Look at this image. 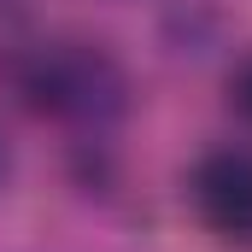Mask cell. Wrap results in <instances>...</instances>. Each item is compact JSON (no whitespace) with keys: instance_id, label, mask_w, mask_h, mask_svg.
I'll list each match as a JSON object with an SVG mask.
<instances>
[{"instance_id":"6da1fadb","label":"cell","mask_w":252,"mask_h":252,"mask_svg":"<svg viewBox=\"0 0 252 252\" xmlns=\"http://www.w3.org/2000/svg\"><path fill=\"white\" fill-rule=\"evenodd\" d=\"M18 88H24V100L35 112H53V118H70V124H106L129 100V82L118 70V59L88 47V41L35 47L18 64Z\"/></svg>"},{"instance_id":"7a4b0ae2","label":"cell","mask_w":252,"mask_h":252,"mask_svg":"<svg viewBox=\"0 0 252 252\" xmlns=\"http://www.w3.org/2000/svg\"><path fill=\"white\" fill-rule=\"evenodd\" d=\"M188 199L223 247H252V147L205 153L188 176Z\"/></svg>"},{"instance_id":"3957f363","label":"cell","mask_w":252,"mask_h":252,"mask_svg":"<svg viewBox=\"0 0 252 252\" xmlns=\"http://www.w3.org/2000/svg\"><path fill=\"white\" fill-rule=\"evenodd\" d=\"M229 106H235V112L252 124V53L235 64V70H229Z\"/></svg>"},{"instance_id":"277c9868","label":"cell","mask_w":252,"mask_h":252,"mask_svg":"<svg viewBox=\"0 0 252 252\" xmlns=\"http://www.w3.org/2000/svg\"><path fill=\"white\" fill-rule=\"evenodd\" d=\"M0 176H6V141H0Z\"/></svg>"}]
</instances>
